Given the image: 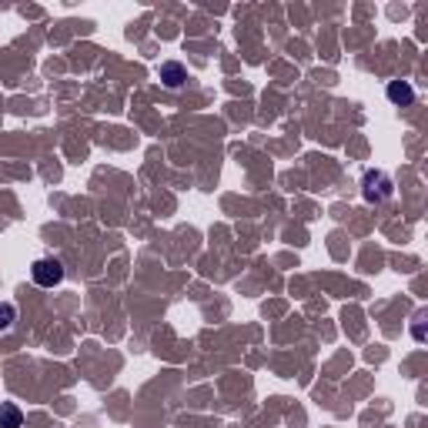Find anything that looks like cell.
Returning <instances> with one entry per match:
<instances>
[{"label": "cell", "mask_w": 428, "mask_h": 428, "mask_svg": "<svg viewBox=\"0 0 428 428\" xmlns=\"http://www.w3.org/2000/svg\"><path fill=\"white\" fill-rule=\"evenodd\" d=\"M24 425V415L17 408L14 401H3L0 405V428H20Z\"/></svg>", "instance_id": "obj_5"}, {"label": "cell", "mask_w": 428, "mask_h": 428, "mask_svg": "<svg viewBox=\"0 0 428 428\" xmlns=\"http://www.w3.org/2000/svg\"><path fill=\"white\" fill-rule=\"evenodd\" d=\"M388 101L395 107H408L415 101V87L408 80H392V84H388Z\"/></svg>", "instance_id": "obj_3"}, {"label": "cell", "mask_w": 428, "mask_h": 428, "mask_svg": "<svg viewBox=\"0 0 428 428\" xmlns=\"http://www.w3.org/2000/svg\"><path fill=\"white\" fill-rule=\"evenodd\" d=\"M14 318H17V308L10 301H0V331H7L14 324Z\"/></svg>", "instance_id": "obj_6"}, {"label": "cell", "mask_w": 428, "mask_h": 428, "mask_svg": "<svg viewBox=\"0 0 428 428\" xmlns=\"http://www.w3.org/2000/svg\"><path fill=\"white\" fill-rule=\"evenodd\" d=\"M392 194H395V184H392V178L385 171H365V178H362V198L368 204H385Z\"/></svg>", "instance_id": "obj_1"}, {"label": "cell", "mask_w": 428, "mask_h": 428, "mask_svg": "<svg viewBox=\"0 0 428 428\" xmlns=\"http://www.w3.org/2000/svg\"><path fill=\"white\" fill-rule=\"evenodd\" d=\"M161 80H164V87L178 91L184 80H187V71H184L178 61H164V64H161Z\"/></svg>", "instance_id": "obj_4"}, {"label": "cell", "mask_w": 428, "mask_h": 428, "mask_svg": "<svg viewBox=\"0 0 428 428\" xmlns=\"http://www.w3.org/2000/svg\"><path fill=\"white\" fill-rule=\"evenodd\" d=\"M31 278L34 285H41V288H54V285L64 281V264L57 258H37L31 264Z\"/></svg>", "instance_id": "obj_2"}]
</instances>
